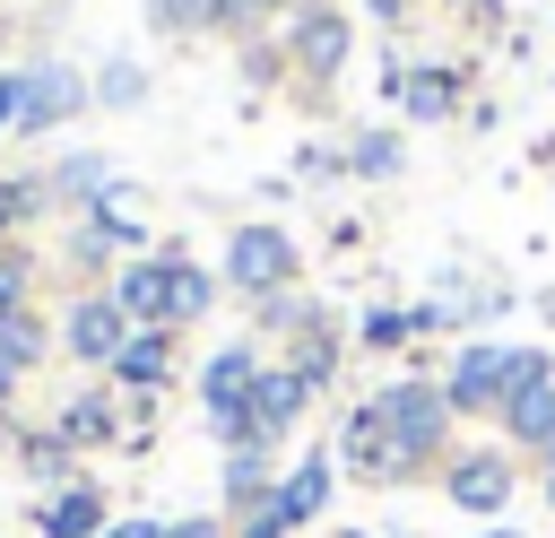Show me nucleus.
Wrapping results in <instances>:
<instances>
[{
  "instance_id": "9d476101",
  "label": "nucleus",
  "mask_w": 555,
  "mask_h": 538,
  "mask_svg": "<svg viewBox=\"0 0 555 538\" xmlns=\"http://www.w3.org/2000/svg\"><path fill=\"white\" fill-rule=\"evenodd\" d=\"M113 304H121L139 330H165V312H173V252H165V260H130L121 286H113Z\"/></svg>"
},
{
  "instance_id": "a211bd4d",
  "label": "nucleus",
  "mask_w": 555,
  "mask_h": 538,
  "mask_svg": "<svg viewBox=\"0 0 555 538\" xmlns=\"http://www.w3.org/2000/svg\"><path fill=\"white\" fill-rule=\"evenodd\" d=\"M208 304H217V278H208V269H191V260L173 252V312H165V330H182V321H199Z\"/></svg>"
},
{
  "instance_id": "473e14b6",
  "label": "nucleus",
  "mask_w": 555,
  "mask_h": 538,
  "mask_svg": "<svg viewBox=\"0 0 555 538\" xmlns=\"http://www.w3.org/2000/svg\"><path fill=\"white\" fill-rule=\"evenodd\" d=\"M546 469H555V434H546V451H538V477H546Z\"/></svg>"
},
{
  "instance_id": "4be33fe9",
  "label": "nucleus",
  "mask_w": 555,
  "mask_h": 538,
  "mask_svg": "<svg viewBox=\"0 0 555 538\" xmlns=\"http://www.w3.org/2000/svg\"><path fill=\"white\" fill-rule=\"evenodd\" d=\"M286 364H295V373H304V382H312V390H321V382H330V373H338V330H330V321H321V330H304V338H295V356H286Z\"/></svg>"
},
{
  "instance_id": "f257e3e1",
  "label": "nucleus",
  "mask_w": 555,
  "mask_h": 538,
  "mask_svg": "<svg viewBox=\"0 0 555 538\" xmlns=\"http://www.w3.org/2000/svg\"><path fill=\"white\" fill-rule=\"evenodd\" d=\"M373 417H382V443H390V460L408 469V477H425V469H442L451 460V399H442V382L434 373H399V382H382L373 390Z\"/></svg>"
},
{
  "instance_id": "b1692460",
  "label": "nucleus",
  "mask_w": 555,
  "mask_h": 538,
  "mask_svg": "<svg viewBox=\"0 0 555 538\" xmlns=\"http://www.w3.org/2000/svg\"><path fill=\"white\" fill-rule=\"evenodd\" d=\"M147 17H156L165 35H182V26H208V17H217V0H147Z\"/></svg>"
},
{
  "instance_id": "393cba45",
  "label": "nucleus",
  "mask_w": 555,
  "mask_h": 538,
  "mask_svg": "<svg viewBox=\"0 0 555 538\" xmlns=\"http://www.w3.org/2000/svg\"><path fill=\"white\" fill-rule=\"evenodd\" d=\"M234 521H243L234 538H295V529H286V512H278V495H269V503H251V512H234Z\"/></svg>"
},
{
  "instance_id": "aec40b11",
  "label": "nucleus",
  "mask_w": 555,
  "mask_h": 538,
  "mask_svg": "<svg viewBox=\"0 0 555 538\" xmlns=\"http://www.w3.org/2000/svg\"><path fill=\"white\" fill-rule=\"evenodd\" d=\"M399 165H408V148H399L390 130H364V139L347 148V174H364V182H390Z\"/></svg>"
},
{
  "instance_id": "f03ea898",
  "label": "nucleus",
  "mask_w": 555,
  "mask_h": 538,
  "mask_svg": "<svg viewBox=\"0 0 555 538\" xmlns=\"http://www.w3.org/2000/svg\"><path fill=\"white\" fill-rule=\"evenodd\" d=\"M434 382H442L451 417H494L503 390H512V338H460L451 364H442Z\"/></svg>"
},
{
  "instance_id": "f8f14e48",
  "label": "nucleus",
  "mask_w": 555,
  "mask_h": 538,
  "mask_svg": "<svg viewBox=\"0 0 555 538\" xmlns=\"http://www.w3.org/2000/svg\"><path fill=\"white\" fill-rule=\"evenodd\" d=\"M35 538H104V495H95L87 477L52 486V495H43V512H35Z\"/></svg>"
},
{
  "instance_id": "2eb2a0df",
  "label": "nucleus",
  "mask_w": 555,
  "mask_h": 538,
  "mask_svg": "<svg viewBox=\"0 0 555 538\" xmlns=\"http://www.w3.org/2000/svg\"><path fill=\"white\" fill-rule=\"evenodd\" d=\"M61 113H78V78H69V69H43V78L17 95V121L43 130V121H61Z\"/></svg>"
},
{
  "instance_id": "1a4fd4ad",
  "label": "nucleus",
  "mask_w": 555,
  "mask_h": 538,
  "mask_svg": "<svg viewBox=\"0 0 555 538\" xmlns=\"http://www.w3.org/2000/svg\"><path fill=\"white\" fill-rule=\"evenodd\" d=\"M494 425H503V451H546V434H555V382H520V390H503Z\"/></svg>"
},
{
  "instance_id": "423d86ee",
  "label": "nucleus",
  "mask_w": 555,
  "mask_h": 538,
  "mask_svg": "<svg viewBox=\"0 0 555 538\" xmlns=\"http://www.w3.org/2000/svg\"><path fill=\"white\" fill-rule=\"evenodd\" d=\"M330 460L347 469V477H364V486H408V469L390 460V443H382V417H373V399H356L347 417H338V443H330Z\"/></svg>"
},
{
  "instance_id": "5701e85b",
  "label": "nucleus",
  "mask_w": 555,
  "mask_h": 538,
  "mask_svg": "<svg viewBox=\"0 0 555 538\" xmlns=\"http://www.w3.org/2000/svg\"><path fill=\"white\" fill-rule=\"evenodd\" d=\"M26 477H61L69 486V443L61 434H26Z\"/></svg>"
},
{
  "instance_id": "f704fd0d",
  "label": "nucleus",
  "mask_w": 555,
  "mask_h": 538,
  "mask_svg": "<svg viewBox=\"0 0 555 538\" xmlns=\"http://www.w3.org/2000/svg\"><path fill=\"white\" fill-rule=\"evenodd\" d=\"M546 503H555V469H546Z\"/></svg>"
},
{
  "instance_id": "6e6552de",
  "label": "nucleus",
  "mask_w": 555,
  "mask_h": 538,
  "mask_svg": "<svg viewBox=\"0 0 555 538\" xmlns=\"http://www.w3.org/2000/svg\"><path fill=\"white\" fill-rule=\"evenodd\" d=\"M130 347V312L113 304V295H87L78 312H69V356H87V364H104L113 373V356Z\"/></svg>"
},
{
  "instance_id": "c85d7f7f",
  "label": "nucleus",
  "mask_w": 555,
  "mask_h": 538,
  "mask_svg": "<svg viewBox=\"0 0 555 538\" xmlns=\"http://www.w3.org/2000/svg\"><path fill=\"white\" fill-rule=\"evenodd\" d=\"M260 9H269V0H217V26H251Z\"/></svg>"
},
{
  "instance_id": "72a5a7b5",
  "label": "nucleus",
  "mask_w": 555,
  "mask_h": 538,
  "mask_svg": "<svg viewBox=\"0 0 555 538\" xmlns=\"http://www.w3.org/2000/svg\"><path fill=\"white\" fill-rule=\"evenodd\" d=\"M269 9H312V0H269Z\"/></svg>"
},
{
  "instance_id": "2f4dec72",
  "label": "nucleus",
  "mask_w": 555,
  "mask_h": 538,
  "mask_svg": "<svg viewBox=\"0 0 555 538\" xmlns=\"http://www.w3.org/2000/svg\"><path fill=\"white\" fill-rule=\"evenodd\" d=\"M17 95H26V87H17V78H0V121L17 113Z\"/></svg>"
},
{
  "instance_id": "6ab92c4d",
  "label": "nucleus",
  "mask_w": 555,
  "mask_h": 538,
  "mask_svg": "<svg viewBox=\"0 0 555 538\" xmlns=\"http://www.w3.org/2000/svg\"><path fill=\"white\" fill-rule=\"evenodd\" d=\"M35 356H43V321H35V312H0V373L17 382Z\"/></svg>"
},
{
  "instance_id": "0eeeda50",
  "label": "nucleus",
  "mask_w": 555,
  "mask_h": 538,
  "mask_svg": "<svg viewBox=\"0 0 555 538\" xmlns=\"http://www.w3.org/2000/svg\"><path fill=\"white\" fill-rule=\"evenodd\" d=\"M295 61H304V78H338L347 69V43H356V26H347V9H295Z\"/></svg>"
},
{
  "instance_id": "dca6fc26",
  "label": "nucleus",
  "mask_w": 555,
  "mask_h": 538,
  "mask_svg": "<svg viewBox=\"0 0 555 538\" xmlns=\"http://www.w3.org/2000/svg\"><path fill=\"white\" fill-rule=\"evenodd\" d=\"M399 95H408L416 121H451V113H460V69H416Z\"/></svg>"
},
{
  "instance_id": "7c9ffc66",
  "label": "nucleus",
  "mask_w": 555,
  "mask_h": 538,
  "mask_svg": "<svg viewBox=\"0 0 555 538\" xmlns=\"http://www.w3.org/2000/svg\"><path fill=\"white\" fill-rule=\"evenodd\" d=\"M104 538H156V521H113Z\"/></svg>"
},
{
  "instance_id": "bb28decb",
  "label": "nucleus",
  "mask_w": 555,
  "mask_h": 538,
  "mask_svg": "<svg viewBox=\"0 0 555 538\" xmlns=\"http://www.w3.org/2000/svg\"><path fill=\"white\" fill-rule=\"evenodd\" d=\"M156 538H225V521H208V512H191V521H156Z\"/></svg>"
},
{
  "instance_id": "9b49d317",
  "label": "nucleus",
  "mask_w": 555,
  "mask_h": 538,
  "mask_svg": "<svg viewBox=\"0 0 555 538\" xmlns=\"http://www.w3.org/2000/svg\"><path fill=\"white\" fill-rule=\"evenodd\" d=\"M330 486H338V460H330V451H304V460L278 477V512H286V529L321 521V512H330Z\"/></svg>"
},
{
  "instance_id": "20e7f679",
  "label": "nucleus",
  "mask_w": 555,
  "mask_h": 538,
  "mask_svg": "<svg viewBox=\"0 0 555 538\" xmlns=\"http://www.w3.org/2000/svg\"><path fill=\"white\" fill-rule=\"evenodd\" d=\"M225 286H243L251 304L286 295V286H295V234H286V226H234V243H225Z\"/></svg>"
},
{
  "instance_id": "7ed1b4c3",
  "label": "nucleus",
  "mask_w": 555,
  "mask_h": 538,
  "mask_svg": "<svg viewBox=\"0 0 555 538\" xmlns=\"http://www.w3.org/2000/svg\"><path fill=\"white\" fill-rule=\"evenodd\" d=\"M512 486H520V469H512V451H503V443H468V451H451V460H442V495H451L468 521H503Z\"/></svg>"
},
{
  "instance_id": "f3484780",
  "label": "nucleus",
  "mask_w": 555,
  "mask_h": 538,
  "mask_svg": "<svg viewBox=\"0 0 555 538\" xmlns=\"http://www.w3.org/2000/svg\"><path fill=\"white\" fill-rule=\"evenodd\" d=\"M52 434H61L69 451H87V443H113V399H95V390H87V399H69Z\"/></svg>"
},
{
  "instance_id": "ddd939ff",
  "label": "nucleus",
  "mask_w": 555,
  "mask_h": 538,
  "mask_svg": "<svg viewBox=\"0 0 555 538\" xmlns=\"http://www.w3.org/2000/svg\"><path fill=\"white\" fill-rule=\"evenodd\" d=\"M173 373V330H130V347L113 356V382H130V390H156Z\"/></svg>"
},
{
  "instance_id": "39448f33",
  "label": "nucleus",
  "mask_w": 555,
  "mask_h": 538,
  "mask_svg": "<svg viewBox=\"0 0 555 538\" xmlns=\"http://www.w3.org/2000/svg\"><path fill=\"white\" fill-rule=\"evenodd\" d=\"M304 399H312V382L295 373V364H260V382H251V399H243V443H278V434H295V417H304Z\"/></svg>"
},
{
  "instance_id": "4468645a",
  "label": "nucleus",
  "mask_w": 555,
  "mask_h": 538,
  "mask_svg": "<svg viewBox=\"0 0 555 538\" xmlns=\"http://www.w3.org/2000/svg\"><path fill=\"white\" fill-rule=\"evenodd\" d=\"M269 495H278V469H269V451H260V443L225 451V503H234V512H251V503H269Z\"/></svg>"
},
{
  "instance_id": "c756f323",
  "label": "nucleus",
  "mask_w": 555,
  "mask_h": 538,
  "mask_svg": "<svg viewBox=\"0 0 555 538\" xmlns=\"http://www.w3.org/2000/svg\"><path fill=\"white\" fill-rule=\"evenodd\" d=\"M364 9H373L382 26H399V17H408V0H364Z\"/></svg>"
},
{
  "instance_id": "412c9836",
  "label": "nucleus",
  "mask_w": 555,
  "mask_h": 538,
  "mask_svg": "<svg viewBox=\"0 0 555 538\" xmlns=\"http://www.w3.org/2000/svg\"><path fill=\"white\" fill-rule=\"evenodd\" d=\"M356 338H364L373 356H390V347H416V321H408V304H373V312L356 321Z\"/></svg>"
},
{
  "instance_id": "cd10ccee",
  "label": "nucleus",
  "mask_w": 555,
  "mask_h": 538,
  "mask_svg": "<svg viewBox=\"0 0 555 538\" xmlns=\"http://www.w3.org/2000/svg\"><path fill=\"white\" fill-rule=\"evenodd\" d=\"M26 208H35V191H26V182H0V234H9Z\"/></svg>"
},
{
  "instance_id": "a878e982",
  "label": "nucleus",
  "mask_w": 555,
  "mask_h": 538,
  "mask_svg": "<svg viewBox=\"0 0 555 538\" xmlns=\"http://www.w3.org/2000/svg\"><path fill=\"white\" fill-rule=\"evenodd\" d=\"M0 312H26V260H0Z\"/></svg>"
}]
</instances>
